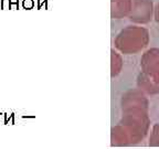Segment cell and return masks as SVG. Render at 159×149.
Instances as JSON below:
<instances>
[{
  "instance_id": "6da1fadb",
  "label": "cell",
  "mask_w": 159,
  "mask_h": 149,
  "mask_svg": "<svg viewBox=\"0 0 159 149\" xmlns=\"http://www.w3.org/2000/svg\"><path fill=\"white\" fill-rule=\"evenodd\" d=\"M22 7L26 10H30L35 7V1L33 0H22Z\"/></svg>"
},
{
  "instance_id": "7a4b0ae2",
  "label": "cell",
  "mask_w": 159,
  "mask_h": 149,
  "mask_svg": "<svg viewBox=\"0 0 159 149\" xmlns=\"http://www.w3.org/2000/svg\"><path fill=\"white\" fill-rule=\"evenodd\" d=\"M9 9H19V0H8Z\"/></svg>"
},
{
  "instance_id": "3957f363",
  "label": "cell",
  "mask_w": 159,
  "mask_h": 149,
  "mask_svg": "<svg viewBox=\"0 0 159 149\" xmlns=\"http://www.w3.org/2000/svg\"><path fill=\"white\" fill-rule=\"evenodd\" d=\"M5 118H6V119H5V124H8V118H7V115H6V114H5ZM13 118H14V114H11L10 118H9V119L12 120V123H13Z\"/></svg>"
},
{
  "instance_id": "277c9868",
  "label": "cell",
  "mask_w": 159,
  "mask_h": 149,
  "mask_svg": "<svg viewBox=\"0 0 159 149\" xmlns=\"http://www.w3.org/2000/svg\"><path fill=\"white\" fill-rule=\"evenodd\" d=\"M6 1H8V0H0V8L1 9H5V2Z\"/></svg>"
}]
</instances>
